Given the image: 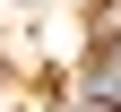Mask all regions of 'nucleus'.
Instances as JSON below:
<instances>
[{"mask_svg": "<svg viewBox=\"0 0 121 112\" xmlns=\"http://www.w3.org/2000/svg\"><path fill=\"white\" fill-rule=\"evenodd\" d=\"M95 86H104V95H121V35L104 43V69H95Z\"/></svg>", "mask_w": 121, "mask_h": 112, "instance_id": "nucleus-1", "label": "nucleus"}, {"mask_svg": "<svg viewBox=\"0 0 121 112\" xmlns=\"http://www.w3.org/2000/svg\"><path fill=\"white\" fill-rule=\"evenodd\" d=\"M69 112H121V95H104V86H95V95H78Z\"/></svg>", "mask_w": 121, "mask_h": 112, "instance_id": "nucleus-2", "label": "nucleus"}]
</instances>
